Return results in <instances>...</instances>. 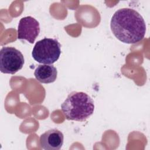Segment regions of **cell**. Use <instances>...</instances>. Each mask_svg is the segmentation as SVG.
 I'll return each mask as SVG.
<instances>
[{
	"label": "cell",
	"instance_id": "4",
	"mask_svg": "<svg viewBox=\"0 0 150 150\" xmlns=\"http://www.w3.org/2000/svg\"><path fill=\"white\" fill-rule=\"evenodd\" d=\"M22 53L13 47H3L0 51V69L3 73L14 74L24 64Z\"/></svg>",
	"mask_w": 150,
	"mask_h": 150
},
{
	"label": "cell",
	"instance_id": "6",
	"mask_svg": "<svg viewBox=\"0 0 150 150\" xmlns=\"http://www.w3.org/2000/svg\"><path fill=\"white\" fill-rule=\"evenodd\" d=\"M63 133L57 129L46 131L40 137V147L46 150H59L63 144Z\"/></svg>",
	"mask_w": 150,
	"mask_h": 150
},
{
	"label": "cell",
	"instance_id": "3",
	"mask_svg": "<svg viewBox=\"0 0 150 150\" xmlns=\"http://www.w3.org/2000/svg\"><path fill=\"white\" fill-rule=\"evenodd\" d=\"M60 53L61 45L58 40L45 38L35 43L32 55L38 63L52 64L59 59Z\"/></svg>",
	"mask_w": 150,
	"mask_h": 150
},
{
	"label": "cell",
	"instance_id": "5",
	"mask_svg": "<svg viewBox=\"0 0 150 150\" xmlns=\"http://www.w3.org/2000/svg\"><path fill=\"white\" fill-rule=\"evenodd\" d=\"M39 33V23L36 19L30 16L21 19L18 27V39L26 40L30 43H33Z\"/></svg>",
	"mask_w": 150,
	"mask_h": 150
},
{
	"label": "cell",
	"instance_id": "2",
	"mask_svg": "<svg viewBox=\"0 0 150 150\" xmlns=\"http://www.w3.org/2000/svg\"><path fill=\"white\" fill-rule=\"evenodd\" d=\"M61 108L67 120L83 122L93 114L94 104L87 94L73 91L62 104Z\"/></svg>",
	"mask_w": 150,
	"mask_h": 150
},
{
	"label": "cell",
	"instance_id": "1",
	"mask_svg": "<svg viewBox=\"0 0 150 150\" xmlns=\"http://www.w3.org/2000/svg\"><path fill=\"white\" fill-rule=\"evenodd\" d=\"M114 35L121 42L134 44L145 36L146 25L142 16L133 9L124 8L117 10L110 23Z\"/></svg>",
	"mask_w": 150,
	"mask_h": 150
},
{
	"label": "cell",
	"instance_id": "7",
	"mask_svg": "<svg viewBox=\"0 0 150 150\" xmlns=\"http://www.w3.org/2000/svg\"><path fill=\"white\" fill-rule=\"evenodd\" d=\"M34 75L42 83H51L56 80L57 70L52 64H39L35 69Z\"/></svg>",
	"mask_w": 150,
	"mask_h": 150
}]
</instances>
